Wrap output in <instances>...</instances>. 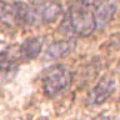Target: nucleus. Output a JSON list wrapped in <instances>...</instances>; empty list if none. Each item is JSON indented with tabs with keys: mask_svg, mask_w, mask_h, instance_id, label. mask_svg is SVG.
<instances>
[{
	"mask_svg": "<svg viewBox=\"0 0 120 120\" xmlns=\"http://www.w3.org/2000/svg\"><path fill=\"white\" fill-rule=\"evenodd\" d=\"M118 8V0H104L99 4L95 11L96 30H103L112 20Z\"/></svg>",
	"mask_w": 120,
	"mask_h": 120,
	"instance_id": "obj_4",
	"label": "nucleus"
},
{
	"mask_svg": "<svg viewBox=\"0 0 120 120\" xmlns=\"http://www.w3.org/2000/svg\"><path fill=\"white\" fill-rule=\"evenodd\" d=\"M98 120H110V119H109V118H104V116H101V118H99Z\"/></svg>",
	"mask_w": 120,
	"mask_h": 120,
	"instance_id": "obj_9",
	"label": "nucleus"
},
{
	"mask_svg": "<svg viewBox=\"0 0 120 120\" xmlns=\"http://www.w3.org/2000/svg\"><path fill=\"white\" fill-rule=\"evenodd\" d=\"M35 8L38 9V13H39L41 24H49V22L55 21L63 11L60 3L55 1V0H49L48 3L43 4V5H39V6H35Z\"/></svg>",
	"mask_w": 120,
	"mask_h": 120,
	"instance_id": "obj_7",
	"label": "nucleus"
},
{
	"mask_svg": "<svg viewBox=\"0 0 120 120\" xmlns=\"http://www.w3.org/2000/svg\"><path fill=\"white\" fill-rule=\"evenodd\" d=\"M116 84L115 80L110 76H104L98 84L91 89L88 96V105L90 106H99L104 104L115 91Z\"/></svg>",
	"mask_w": 120,
	"mask_h": 120,
	"instance_id": "obj_3",
	"label": "nucleus"
},
{
	"mask_svg": "<svg viewBox=\"0 0 120 120\" xmlns=\"http://www.w3.org/2000/svg\"><path fill=\"white\" fill-rule=\"evenodd\" d=\"M119 100H120V96H119Z\"/></svg>",
	"mask_w": 120,
	"mask_h": 120,
	"instance_id": "obj_10",
	"label": "nucleus"
},
{
	"mask_svg": "<svg viewBox=\"0 0 120 120\" xmlns=\"http://www.w3.org/2000/svg\"><path fill=\"white\" fill-rule=\"evenodd\" d=\"M101 0H75L69 8L63 25L71 34L89 36L96 30L95 11Z\"/></svg>",
	"mask_w": 120,
	"mask_h": 120,
	"instance_id": "obj_1",
	"label": "nucleus"
},
{
	"mask_svg": "<svg viewBox=\"0 0 120 120\" xmlns=\"http://www.w3.org/2000/svg\"><path fill=\"white\" fill-rule=\"evenodd\" d=\"M76 46V41L74 39H66V40H59L50 44L44 54L45 61H51V60H58L64 56L69 55Z\"/></svg>",
	"mask_w": 120,
	"mask_h": 120,
	"instance_id": "obj_5",
	"label": "nucleus"
},
{
	"mask_svg": "<svg viewBox=\"0 0 120 120\" xmlns=\"http://www.w3.org/2000/svg\"><path fill=\"white\" fill-rule=\"evenodd\" d=\"M0 22H3L8 26L16 24L14 4H9L0 0Z\"/></svg>",
	"mask_w": 120,
	"mask_h": 120,
	"instance_id": "obj_8",
	"label": "nucleus"
},
{
	"mask_svg": "<svg viewBox=\"0 0 120 120\" xmlns=\"http://www.w3.org/2000/svg\"><path fill=\"white\" fill-rule=\"evenodd\" d=\"M44 45V40L40 36H33L26 39L19 48V55L22 60H33L38 58Z\"/></svg>",
	"mask_w": 120,
	"mask_h": 120,
	"instance_id": "obj_6",
	"label": "nucleus"
},
{
	"mask_svg": "<svg viewBox=\"0 0 120 120\" xmlns=\"http://www.w3.org/2000/svg\"><path fill=\"white\" fill-rule=\"evenodd\" d=\"M73 74L64 65H54L43 75V90L48 98H55L71 84Z\"/></svg>",
	"mask_w": 120,
	"mask_h": 120,
	"instance_id": "obj_2",
	"label": "nucleus"
}]
</instances>
